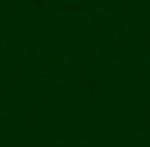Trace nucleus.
Segmentation results:
<instances>
[]
</instances>
